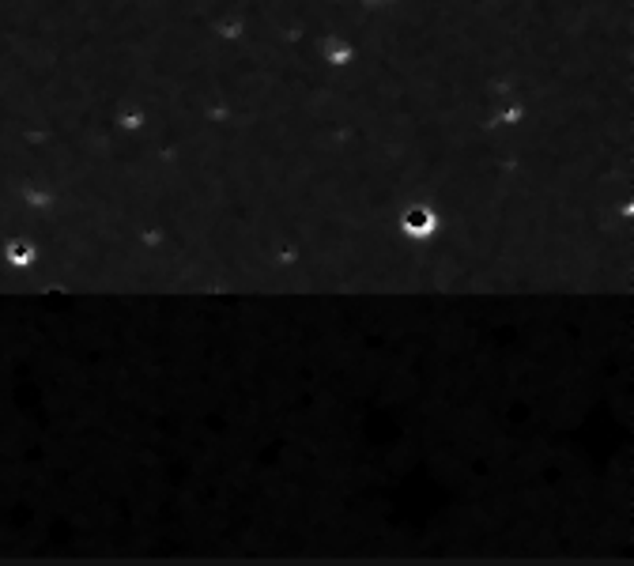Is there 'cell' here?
Here are the masks:
<instances>
[{"mask_svg":"<svg viewBox=\"0 0 634 566\" xmlns=\"http://www.w3.org/2000/svg\"><path fill=\"white\" fill-rule=\"evenodd\" d=\"M329 50H332V53H329L332 61H348V57H351V50H348V45H344V42H332Z\"/></svg>","mask_w":634,"mask_h":566,"instance_id":"3","label":"cell"},{"mask_svg":"<svg viewBox=\"0 0 634 566\" xmlns=\"http://www.w3.org/2000/svg\"><path fill=\"white\" fill-rule=\"evenodd\" d=\"M434 230H438L434 204L415 200V204H408V208L400 211V234H404V238H412V242H427V238H434Z\"/></svg>","mask_w":634,"mask_h":566,"instance_id":"1","label":"cell"},{"mask_svg":"<svg viewBox=\"0 0 634 566\" xmlns=\"http://www.w3.org/2000/svg\"><path fill=\"white\" fill-rule=\"evenodd\" d=\"M4 261L12 268H27L38 261V249L34 242H27V238H12V242H4Z\"/></svg>","mask_w":634,"mask_h":566,"instance_id":"2","label":"cell"}]
</instances>
